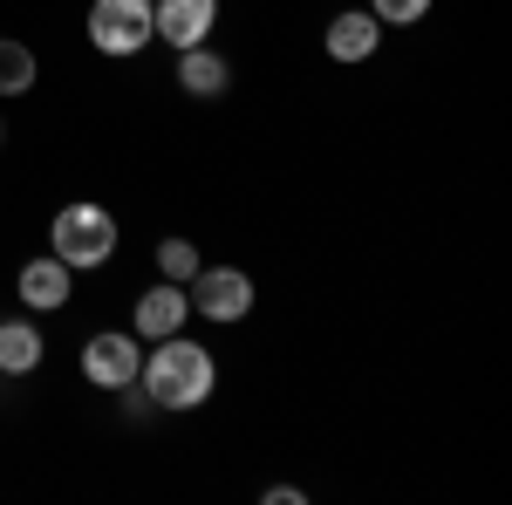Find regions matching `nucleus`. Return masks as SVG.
Wrapping results in <instances>:
<instances>
[{
	"mask_svg": "<svg viewBox=\"0 0 512 505\" xmlns=\"http://www.w3.org/2000/svg\"><path fill=\"white\" fill-rule=\"evenodd\" d=\"M89 41L96 55H144L158 28H151V0H89Z\"/></svg>",
	"mask_w": 512,
	"mask_h": 505,
	"instance_id": "7ed1b4c3",
	"label": "nucleus"
},
{
	"mask_svg": "<svg viewBox=\"0 0 512 505\" xmlns=\"http://www.w3.org/2000/svg\"><path fill=\"white\" fill-rule=\"evenodd\" d=\"M369 14H376L383 28H417V21L431 14V0H369Z\"/></svg>",
	"mask_w": 512,
	"mask_h": 505,
	"instance_id": "4468645a",
	"label": "nucleus"
},
{
	"mask_svg": "<svg viewBox=\"0 0 512 505\" xmlns=\"http://www.w3.org/2000/svg\"><path fill=\"white\" fill-rule=\"evenodd\" d=\"M226 82H233V62H226L212 41L178 48V89H185V96H226Z\"/></svg>",
	"mask_w": 512,
	"mask_h": 505,
	"instance_id": "1a4fd4ad",
	"label": "nucleus"
},
{
	"mask_svg": "<svg viewBox=\"0 0 512 505\" xmlns=\"http://www.w3.org/2000/svg\"><path fill=\"white\" fill-rule=\"evenodd\" d=\"M41 328L35 321H0V376H35L41 369Z\"/></svg>",
	"mask_w": 512,
	"mask_h": 505,
	"instance_id": "9b49d317",
	"label": "nucleus"
},
{
	"mask_svg": "<svg viewBox=\"0 0 512 505\" xmlns=\"http://www.w3.org/2000/svg\"><path fill=\"white\" fill-rule=\"evenodd\" d=\"M376 48H383V21H376V14L349 7V14L328 21V55H335V62H349V69H355V62H369Z\"/></svg>",
	"mask_w": 512,
	"mask_h": 505,
	"instance_id": "6e6552de",
	"label": "nucleus"
},
{
	"mask_svg": "<svg viewBox=\"0 0 512 505\" xmlns=\"http://www.w3.org/2000/svg\"><path fill=\"white\" fill-rule=\"evenodd\" d=\"M267 505H308L301 485H267Z\"/></svg>",
	"mask_w": 512,
	"mask_h": 505,
	"instance_id": "2eb2a0df",
	"label": "nucleus"
},
{
	"mask_svg": "<svg viewBox=\"0 0 512 505\" xmlns=\"http://www.w3.org/2000/svg\"><path fill=\"white\" fill-rule=\"evenodd\" d=\"M192 273H198V246L192 239H158V280H178V287H185Z\"/></svg>",
	"mask_w": 512,
	"mask_h": 505,
	"instance_id": "ddd939ff",
	"label": "nucleus"
},
{
	"mask_svg": "<svg viewBox=\"0 0 512 505\" xmlns=\"http://www.w3.org/2000/svg\"><path fill=\"white\" fill-rule=\"evenodd\" d=\"M48 239H55V260H62L69 273H76V267H110V260H117V212L76 198V205L55 212Z\"/></svg>",
	"mask_w": 512,
	"mask_h": 505,
	"instance_id": "f03ea898",
	"label": "nucleus"
},
{
	"mask_svg": "<svg viewBox=\"0 0 512 505\" xmlns=\"http://www.w3.org/2000/svg\"><path fill=\"white\" fill-rule=\"evenodd\" d=\"M212 21H219V0H151V28H158L171 48L212 41Z\"/></svg>",
	"mask_w": 512,
	"mask_h": 505,
	"instance_id": "0eeeda50",
	"label": "nucleus"
},
{
	"mask_svg": "<svg viewBox=\"0 0 512 505\" xmlns=\"http://www.w3.org/2000/svg\"><path fill=\"white\" fill-rule=\"evenodd\" d=\"M14 287H21V308L28 314H55L62 301H69V267H62L55 253H48V260H28Z\"/></svg>",
	"mask_w": 512,
	"mask_h": 505,
	"instance_id": "9d476101",
	"label": "nucleus"
},
{
	"mask_svg": "<svg viewBox=\"0 0 512 505\" xmlns=\"http://www.w3.org/2000/svg\"><path fill=\"white\" fill-rule=\"evenodd\" d=\"M137 369H144V342H137V328H103V335L82 342V383L137 389Z\"/></svg>",
	"mask_w": 512,
	"mask_h": 505,
	"instance_id": "20e7f679",
	"label": "nucleus"
},
{
	"mask_svg": "<svg viewBox=\"0 0 512 505\" xmlns=\"http://www.w3.org/2000/svg\"><path fill=\"white\" fill-rule=\"evenodd\" d=\"M35 76H41L35 48H28V41H7V35H0V96H21V89H35Z\"/></svg>",
	"mask_w": 512,
	"mask_h": 505,
	"instance_id": "f8f14e48",
	"label": "nucleus"
},
{
	"mask_svg": "<svg viewBox=\"0 0 512 505\" xmlns=\"http://www.w3.org/2000/svg\"><path fill=\"white\" fill-rule=\"evenodd\" d=\"M137 383H144V396H151L158 410H198V403H212V389H219V362H212V349L185 342V328H178V335H164L158 349L144 355Z\"/></svg>",
	"mask_w": 512,
	"mask_h": 505,
	"instance_id": "f257e3e1",
	"label": "nucleus"
},
{
	"mask_svg": "<svg viewBox=\"0 0 512 505\" xmlns=\"http://www.w3.org/2000/svg\"><path fill=\"white\" fill-rule=\"evenodd\" d=\"M185 321H192V294H185L178 280H158V287H144V294H137V314H130L137 342H164V335H178Z\"/></svg>",
	"mask_w": 512,
	"mask_h": 505,
	"instance_id": "423d86ee",
	"label": "nucleus"
},
{
	"mask_svg": "<svg viewBox=\"0 0 512 505\" xmlns=\"http://www.w3.org/2000/svg\"><path fill=\"white\" fill-rule=\"evenodd\" d=\"M185 294H192V308L205 314V321L233 328V321L253 314V273H239V267H198L192 280H185Z\"/></svg>",
	"mask_w": 512,
	"mask_h": 505,
	"instance_id": "39448f33",
	"label": "nucleus"
}]
</instances>
